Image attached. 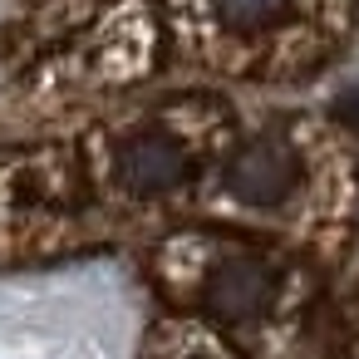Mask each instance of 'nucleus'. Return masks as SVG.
Listing matches in <instances>:
<instances>
[{
	"mask_svg": "<svg viewBox=\"0 0 359 359\" xmlns=\"http://www.w3.org/2000/svg\"><path fill=\"white\" fill-rule=\"evenodd\" d=\"M222 6V20L236 25V30H256V25H271L285 15L290 0H217Z\"/></svg>",
	"mask_w": 359,
	"mask_h": 359,
	"instance_id": "nucleus-4",
	"label": "nucleus"
},
{
	"mask_svg": "<svg viewBox=\"0 0 359 359\" xmlns=\"http://www.w3.org/2000/svg\"><path fill=\"white\" fill-rule=\"evenodd\" d=\"M118 172H123V182H128L133 192H168V187L182 182L187 158H182V148H177L172 138L143 133V138H133V143L123 148Z\"/></svg>",
	"mask_w": 359,
	"mask_h": 359,
	"instance_id": "nucleus-3",
	"label": "nucleus"
},
{
	"mask_svg": "<svg viewBox=\"0 0 359 359\" xmlns=\"http://www.w3.org/2000/svg\"><path fill=\"white\" fill-rule=\"evenodd\" d=\"M295 177H300V168H295V158L280 143H251V148H241L236 163H231V172H226L231 192L246 197V202H280L295 187Z\"/></svg>",
	"mask_w": 359,
	"mask_h": 359,
	"instance_id": "nucleus-2",
	"label": "nucleus"
},
{
	"mask_svg": "<svg viewBox=\"0 0 359 359\" xmlns=\"http://www.w3.org/2000/svg\"><path fill=\"white\" fill-rule=\"evenodd\" d=\"M207 305L222 320H251L271 305V266L256 256H231L207 280Z\"/></svg>",
	"mask_w": 359,
	"mask_h": 359,
	"instance_id": "nucleus-1",
	"label": "nucleus"
}]
</instances>
